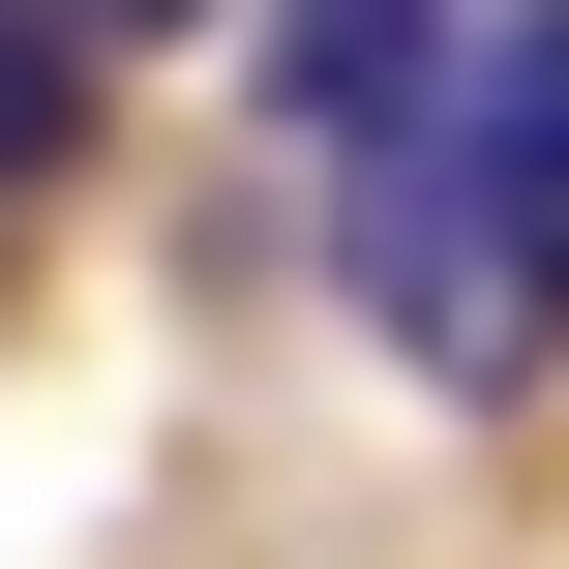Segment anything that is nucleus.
<instances>
[{
  "label": "nucleus",
  "mask_w": 569,
  "mask_h": 569,
  "mask_svg": "<svg viewBox=\"0 0 569 569\" xmlns=\"http://www.w3.org/2000/svg\"><path fill=\"white\" fill-rule=\"evenodd\" d=\"M60 30H90V60H120V30H210V0H60Z\"/></svg>",
  "instance_id": "4"
},
{
  "label": "nucleus",
  "mask_w": 569,
  "mask_h": 569,
  "mask_svg": "<svg viewBox=\"0 0 569 569\" xmlns=\"http://www.w3.org/2000/svg\"><path fill=\"white\" fill-rule=\"evenodd\" d=\"M60 150H90V30H60V0H0V180H60Z\"/></svg>",
  "instance_id": "3"
},
{
  "label": "nucleus",
  "mask_w": 569,
  "mask_h": 569,
  "mask_svg": "<svg viewBox=\"0 0 569 569\" xmlns=\"http://www.w3.org/2000/svg\"><path fill=\"white\" fill-rule=\"evenodd\" d=\"M450 240H480V300H569V0H510V60L450 120Z\"/></svg>",
  "instance_id": "1"
},
{
  "label": "nucleus",
  "mask_w": 569,
  "mask_h": 569,
  "mask_svg": "<svg viewBox=\"0 0 569 569\" xmlns=\"http://www.w3.org/2000/svg\"><path fill=\"white\" fill-rule=\"evenodd\" d=\"M270 120L360 150V180H420V0H270Z\"/></svg>",
  "instance_id": "2"
}]
</instances>
